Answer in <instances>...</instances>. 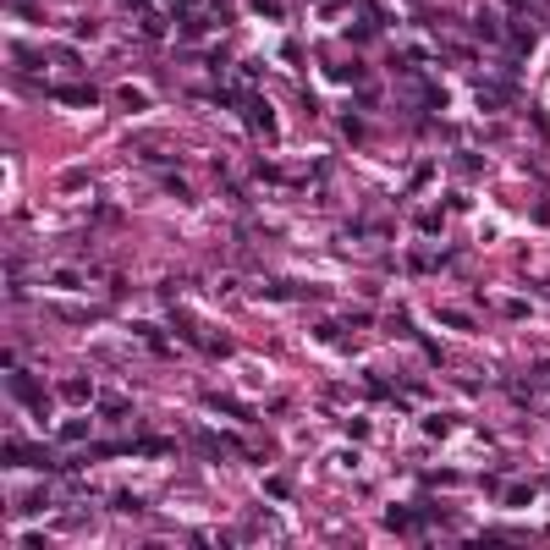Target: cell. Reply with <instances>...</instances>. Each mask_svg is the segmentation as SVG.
I'll use <instances>...</instances> for the list:
<instances>
[{"label": "cell", "mask_w": 550, "mask_h": 550, "mask_svg": "<svg viewBox=\"0 0 550 550\" xmlns=\"http://www.w3.org/2000/svg\"><path fill=\"white\" fill-rule=\"evenodd\" d=\"M11 397H17L22 407H28V413H33V419H50V402H44V391H39V380H33V374H22V369H11Z\"/></svg>", "instance_id": "cell-1"}, {"label": "cell", "mask_w": 550, "mask_h": 550, "mask_svg": "<svg viewBox=\"0 0 550 550\" xmlns=\"http://www.w3.org/2000/svg\"><path fill=\"white\" fill-rule=\"evenodd\" d=\"M6 463L17 468V463H28V468H55V457H44V451H33V446H6Z\"/></svg>", "instance_id": "cell-2"}, {"label": "cell", "mask_w": 550, "mask_h": 550, "mask_svg": "<svg viewBox=\"0 0 550 550\" xmlns=\"http://www.w3.org/2000/svg\"><path fill=\"white\" fill-rule=\"evenodd\" d=\"M55 99H61V105H99V94H94V88H83V83L55 88Z\"/></svg>", "instance_id": "cell-3"}, {"label": "cell", "mask_w": 550, "mask_h": 550, "mask_svg": "<svg viewBox=\"0 0 550 550\" xmlns=\"http://www.w3.org/2000/svg\"><path fill=\"white\" fill-rule=\"evenodd\" d=\"M61 397H66V402H72V407H83V402H88V397H94V385H88V380H83V374H72V380H66V385H61Z\"/></svg>", "instance_id": "cell-4"}, {"label": "cell", "mask_w": 550, "mask_h": 550, "mask_svg": "<svg viewBox=\"0 0 550 550\" xmlns=\"http://www.w3.org/2000/svg\"><path fill=\"white\" fill-rule=\"evenodd\" d=\"M534 501V485H512L507 490V507H529Z\"/></svg>", "instance_id": "cell-5"}]
</instances>
